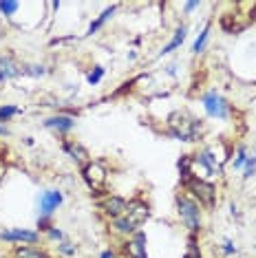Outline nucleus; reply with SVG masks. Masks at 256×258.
<instances>
[{
	"instance_id": "20",
	"label": "nucleus",
	"mask_w": 256,
	"mask_h": 258,
	"mask_svg": "<svg viewBox=\"0 0 256 258\" xmlns=\"http://www.w3.org/2000/svg\"><path fill=\"white\" fill-rule=\"evenodd\" d=\"M247 155H249L247 146H245V144H241V146L236 148V152H234V159H232V168H234V170H243V168H245Z\"/></svg>"
},
{
	"instance_id": "21",
	"label": "nucleus",
	"mask_w": 256,
	"mask_h": 258,
	"mask_svg": "<svg viewBox=\"0 0 256 258\" xmlns=\"http://www.w3.org/2000/svg\"><path fill=\"white\" fill-rule=\"evenodd\" d=\"M219 25H221V29H223L225 33H236V31H241L243 29V27L236 25V16L234 14H225L223 18L219 20Z\"/></svg>"
},
{
	"instance_id": "7",
	"label": "nucleus",
	"mask_w": 256,
	"mask_h": 258,
	"mask_svg": "<svg viewBox=\"0 0 256 258\" xmlns=\"http://www.w3.org/2000/svg\"><path fill=\"white\" fill-rule=\"evenodd\" d=\"M201 104H203V110L210 119H219V121H228L232 117V104L221 95L219 91H208L201 95Z\"/></svg>"
},
{
	"instance_id": "18",
	"label": "nucleus",
	"mask_w": 256,
	"mask_h": 258,
	"mask_svg": "<svg viewBox=\"0 0 256 258\" xmlns=\"http://www.w3.org/2000/svg\"><path fill=\"white\" fill-rule=\"evenodd\" d=\"M210 29H212V22H208V25L201 29L199 36H197L195 44H192V53H195V55L203 53V49H206V44H208V38H210Z\"/></svg>"
},
{
	"instance_id": "25",
	"label": "nucleus",
	"mask_w": 256,
	"mask_h": 258,
	"mask_svg": "<svg viewBox=\"0 0 256 258\" xmlns=\"http://www.w3.org/2000/svg\"><path fill=\"white\" fill-rule=\"evenodd\" d=\"M236 251H238V247L234 245V240H232V238H225L223 245H221V254H223V256H234Z\"/></svg>"
},
{
	"instance_id": "22",
	"label": "nucleus",
	"mask_w": 256,
	"mask_h": 258,
	"mask_svg": "<svg viewBox=\"0 0 256 258\" xmlns=\"http://www.w3.org/2000/svg\"><path fill=\"white\" fill-rule=\"evenodd\" d=\"M57 254L62 258H75V254H78V245L71 243V240H62V243H57Z\"/></svg>"
},
{
	"instance_id": "33",
	"label": "nucleus",
	"mask_w": 256,
	"mask_h": 258,
	"mask_svg": "<svg viewBox=\"0 0 256 258\" xmlns=\"http://www.w3.org/2000/svg\"><path fill=\"white\" fill-rule=\"evenodd\" d=\"M249 20H252V22L256 20V3L252 5V11H249Z\"/></svg>"
},
{
	"instance_id": "24",
	"label": "nucleus",
	"mask_w": 256,
	"mask_h": 258,
	"mask_svg": "<svg viewBox=\"0 0 256 258\" xmlns=\"http://www.w3.org/2000/svg\"><path fill=\"white\" fill-rule=\"evenodd\" d=\"M102 78H104V67H95L89 75H86V82H89L91 86H95V84H100L102 82Z\"/></svg>"
},
{
	"instance_id": "1",
	"label": "nucleus",
	"mask_w": 256,
	"mask_h": 258,
	"mask_svg": "<svg viewBox=\"0 0 256 258\" xmlns=\"http://www.w3.org/2000/svg\"><path fill=\"white\" fill-rule=\"evenodd\" d=\"M150 203L146 201L144 197H133L128 199V210L124 214L119 216V219L110 221V230L115 234H119V236H133L137 230H142L144 223H148L150 219Z\"/></svg>"
},
{
	"instance_id": "19",
	"label": "nucleus",
	"mask_w": 256,
	"mask_h": 258,
	"mask_svg": "<svg viewBox=\"0 0 256 258\" xmlns=\"http://www.w3.org/2000/svg\"><path fill=\"white\" fill-rule=\"evenodd\" d=\"M183 258H203V251L199 247V238L195 234H188V245H185Z\"/></svg>"
},
{
	"instance_id": "3",
	"label": "nucleus",
	"mask_w": 256,
	"mask_h": 258,
	"mask_svg": "<svg viewBox=\"0 0 256 258\" xmlns=\"http://www.w3.org/2000/svg\"><path fill=\"white\" fill-rule=\"evenodd\" d=\"M183 192L190 195L197 203L203 208V212H212L219 203V187L214 181H208V179H201V177H192L188 181L181 183Z\"/></svg>"
},
{
	"instance_id": "32",
	"label": "nucleus",
	"mask_w": 256,
	"mask_h": 258,
	"mask_svg": "<svg viewBox=\"0 0 256 258\" xmlns=\"http://www.w3.org/2000/svg\"><path fill=\"white\" fill-rule=\"evenodd\" d=\"M5 172H7V168H5V161H0V183H3V179H5Z\"/></svg>"
},
{
	"instance_id": "28",
	"label": "nucleus",
	"mask_w": 256,
	"mask_h": 258,
	"mask_svg": "<svg viewBox=\"0 0 256 258\" xmlns=\"http://www.w3.org/2000/svg\"><path fill=\"white\" fill-rule=\"evenodd\" d=\"M46 238L49 240H55V243H62V240H67V236H64V232L60 230V227H51L49 232H46Z\"/></svg>"
},
{
	"instance_id": "12",
	"label": "nucleus",
	"mask_w": 256,
	"mask_h": 258,
	"mask_svg": "<svg viewBox=\"0 0 256 258\" xmlns=\"http://www.w3.org/2000/svg\"><path fill=\"white\" fill-rule=\"evenodd\" d=\"M62 150L67 152L69 159H73L80 168H82L84 163H89V161H91L89 150H86L80 142H75V139H62Z\"/></svg>"
},
{
	"instance_id": "26",
	"label": "nucleus",
	"mask_w": 256,
	"mask_h": 258,
	"mask_svg": "<svg viewBox=\"0 0 256 258\" xmlns=\"http://www.w3.org/2000/svg\"><path fill=\"white\" fill-rule=\"evenodd\" d=\"M20 9V3H0V14L3 16H14Z\"/></svg>"
},
{
	"instance_id": "23",
	"label": "nucleus",
	"mask_w": 256,
	"mask_h": 258,
	"mask_svg": "<svg viewBox=\"0 0 256 258\" xmlns=\"http://www.w3.org/2000/svg\"><path fill=\"white\" fill-rule=\"evenodd\" d=\"M243 172H245V174H243V179H252L254 177V174H256V152H249V155H247V161H245V168H243Z\"/></svg>"
},
{
	"instance_id": "5",
	"label": "nucleus",
	"mask_w": 256,
	"mask_h": 258,
	"mask_svg": "<svg viewBox=\"0 0 256 258\" xmlns=\"http://www.w3.org/2000/svg\"><path fill=\"white\" fill-rule=\"evenodd\" d=\"M80 174H82V181L86 183V187L91 190L93 197H104L106 195V185H108V170L102 161H89L80 168Z\"/></svg>"
},
{
	"instance_id": "9",
	"label": "nucleus",
	"mask_w": 256,
	"mask_h": 258,
	"mask_svg": "<svg viewBox=\"0 0 256 258\" xmlns=\"http://www.w3.org/2000/svg\"><path fill=\"white\" fill-rule=\"evenodd\" d=\"M148 236L144 230H137L133 236L124 238V243H121L119 247V254L121 258H148Z\"/></svg>"
},
{
	"instance_id": "13",
	"label": "nucleus",
	"mask_w": 256,
	"mask_h": 258,
	"mask_svg": "<svg viewBox=\"0 0 256 258\" xmlns=\"http://www.w3.org/2000/svg\"><path fill=\"white\" fill-rule=\"evenodd\" d=\"M22 69H25V64H20L11 53L0 55V82L18 78V75H22Z\"/></svg>"
},
{
	"instance_id": "17",
	"label": "nucleus",
	"mask_w": 256,
	"mask_h": 258,
	"mask_svg": "<svg viewBox=\"0 0 256 258\" xmlns=\"http://www.w3.org/2000/svg\"><path fill=\"white\" fill-rule=\"evenodd\" d=\"M115 11H117V5H110V7L104 9L102 14L97 16V18H95V20H93L91 25H89V29H86V36H93V33H97V31H100V29H102L104 25H106V22H108L110 18H113V14H115Z\"/></svg>"
},
{
	"instance_id": "14",
	"label": "nucleus",
	"mask_w": 256,
	"mask_h": 258,
	"mask_svg": "<svg viewBox=\"0 0 256 258\" xmlns=\"http://www.w3.org/2000/svg\"><path fill=\"white\" fill-rule=\"evenodd\" d=\"M44 128H49V131H55L60 135H67L71 133L75 128V119L71 115H64V113H57L53 117H49V119L44 121Z\"/></svg>"
},
{
	"instance_id": "6",
	"label": "nucleus",
	"mask_w": 256,
	"mask_h": 258,
	"mask_svg": "<svg viewBox=\"0 0 256 258\" xmlns=\"http://www.w3.org/2000/svg\"><path fill=\"white\" fill-rule=\"evenodd\" d=\"M195 159V172L201 168V179H208L212 181V177H221L223 174V163H225V157H219V152L214 146H206L201 148L197 155H192Z\"/></svg>"
},
{
	"instance_id": "29",
	"label": "nucleus",
	"mask_w": 256,
	"mask_h": 258,
	"mask_svg": "<svg viewBox=\"0 0 256 258\" xmlns=\"http://www.w3.org/2000/svg\"><path fill=\"white\" fill-rule=\"evenodd\" d=\"M100 258H121V254H119V249H104Z\"/></svg>"
},
{
	"instance_id": "10",
	"label": "nucleus",
	"mask_w": 256,
	"mask_h": 258,
	"mask_svg": "<svg viewBox=\"0 0 256 258\" xmlns=\"http://www.w3.org/2000/svg\"><path fill=\"white\" fill-rule=\"evenodd\" d=\"M0 240L11 245H38L40 232L25 230V227H5V230H0Z\"/></svg>"
},
{
	"instance_id": "15",
	"label": "nucleus",
	"mask_w": 256,
	"mask_h": 258,
	"mask_svg": "<svg viewBox=\"0 0 256 258\" xmlns=\"http://www.w3.org/2000/svg\"><path fill=\"white\" fill-rule=\"evenodd\" d=\"M9 258H53L44 247H36V245H16L11 249Z\"/></svg>"
},
{
	"instance_id": "8",
	"label": "nucleus",
	"mask_w": 256,
	"mask_h": 258,
	"mask_svg": "<svg viewBox=\"0 0 256 258\" xmlns=\"http://www.w3.org/2000/svg\"><path fill=\"white\" fill-rule=\"evenodd\" d=\"M97 208H100V212L106 216L108 223L119 219L121 214L128 210V199L121 197V195H110V192H106L104 197L97 199Z\"/></svg>"
},
{
	"instance_id": "31",
	"label": "nucleus",
	"mask_w": 256,
	"mask_h": 258,
	"mask_svg": "<svg viewBox=\"0 0 256 258\" xmlns=\"http://www.w3.org/2000/svg\"><path fill=\"white\" fill-rule=\"evenodd\" d=\"M7 135H9V128L5 126L3 121H0V137H7Z\"/></svg>"
},
{
	"instance_id": "2",
	"label": "nucleus",
	"mask_w": 256,
	"mask_h": 258,
	"mask_svg": "<svg viewBox=\"0 0 256 258\" xmlns=\"http://www.w3.org/2000/svg\"><path fill=\"white\" fill-rule=\"evenodd\" d=\"M166 128H168V135L179 142H185V144H192V142H199L203 137V121L199 117H195L188 110H172L170 115L166 117Z\"/></svg>"
},
{
	"instance_id": "11",
	"label": "nucleus",
	"mask_w": 256,
	"mask_h": 258,
	"mask_svg": "<svg viewBox=\"0 0 256 258\" xmlns=\"http://www.w3.org/2000/svg\"><path fill=\"white\" fill-rule=\"evenodd\" d=\"M64 203V195L60 190H46L40 195V201H38V208H40V214L42 216H53V212L60 205Z\"/></svg>"
},
{
	"instance_id": "16",
	"label": "nucleus",
	"mask_w": 256,
	"mask_h": 258,
	"mask_svg": "<svg viewBox=\"0 0 256 258\" xmlns=\"http://www.w3.org/2000/svg\"><path fill=\"white\" fill-rule=\"evenodd\" d=\"M185 38H188V27L185 25H179L177 29H174V33H172V38H170V42H168L164 49L159 51V57H164V55H170L172 51H177L179 46H181L185 42Z\"/></svg>"
},
{
	"instance_id": "4",
	"label": "nucleus",
	"mask_w": 256,
	"mask_h": 258,
	"mask_svg": "<svg viewBox=\"0 0 256 258\" xmlns=\"http://www.w3.org/2000/svg\"><path fill=\"white\" fill-rule=\"evenodd\" d=\"M174 208H177V214H179V219H181V223L185 225L188 234L199 236L201 230H203V208L201 205L197 203L190 195L179 192V195L174 197Z\"/></svg>"
},
{
	"instance_id": "27",
	"label": "nucleus",
	"mask_w": 256,
	"mask_h": 258,
	"mask_svg": "<svg viewBox=\"0 0 256 258\" xmlns=\"http://www.w3.org/2000/svg\"><path fill=\"white\" fill-rule=\"evenodd\" d=\"M51 227H53V219H51V216H42L40 214V219H38V232H49Z\"/></svg>"
},
{
	"instance_id": "30",
	"label": "nucleus",
	"mask_w": 256,
	"mask_h": 258,
	"mask_svg": "<svg viewBox=\"0 0 256 258\" xmlns=\"http://www.w3.org/2000/svg\"><path fill=\"white\" fill-rule=\"evenodd\" d=\"M199 5H201V3H199V0H195V3H185V5H183L185 14H190V11H195L197 7H199Z\"/></svg>"
}]
</instances>
